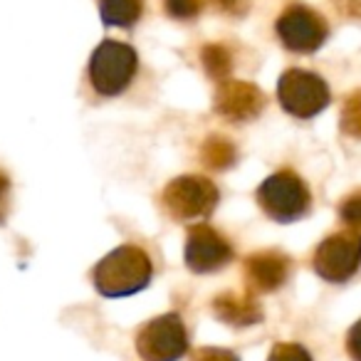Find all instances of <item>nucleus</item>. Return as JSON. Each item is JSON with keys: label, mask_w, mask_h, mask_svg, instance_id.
Wrapping results in <instances>:
<instances>
[{"label": "nucleus", "mask_w": 361, "mask_h": 361, "mask_svg": "<svg viewBox=\"0 0 361 361\" xmlns=\"http://www.w3.org/2000/svg\"><path fill=\"white\" fill-rule=\"evenodd\" d=\"M213 312L221 322L231 326H252L262 319V310L252 295L243 292H223L213 300Z\"/></svg>", "instance_id": "obj_12"}, {"label": "nucleus", "mask_w": 361, "mask_h": 361, "mask_svg": "<svg viewBox=\"0 0 361 361\" xmlns=\"http://www.w3.org/2000/svg\"><path fill=\"white\" fill-rule=\"evenodd\" d=\"M8 191H11V180H8L6 173H0V221L6 216V198H8Z\"/></svg>", "instance_id": "obj_22"}, {"label": "nucleus", "mask_w": 361, "mask_h": 361, "mask_svg": "<svg viewBox=\"0 0 361 361\" xmlns=\"http://www.w3.org/2000/svg\"><path fill=\"white\" fill-rule=\"evenodd\" d=\"M341 218H344L346 223H349L351 228L359 226V216H361V208H359V196H351L349 201L344 203V206L339 208Z\"/></svg>", "instance_id": "obj_21"}, {"label": "nucleus", "mask_w": 361, "mask_h": 361, "mask_svg": "<svg viewBox=\"0 0 361 361\" xmlns=\"http://www.w3.org/2000/svg\"><path fill=\"white\" fill-rule=\"evenodd\" d=\"M193 361H240L233 351L216 349V346H203L193 354Z\"/></svg>", "instance_id": "obj_20"}, {"label": "nucleus", "mask_w": 361, "mask_h": 361, "mask_svg": "<svg viewBox=\"0 0 361 361\" xmlns=\"http://www.w3.org/2000/svg\"><path fill=\"white\" fill-rule=\"evenodd\" d=\"M359 94H351V99L344 106V116H341V129L349 136H359Z\"/></svg>", "instance_id": "obj_18"}, {"label": "nucleus", "mask_w": 361, "mask_h": 361, "mask_svg": "<svg viewBox=\"0 0 361 361\" xmlns=\"http://www.w3.org/2000/svg\"><path fill=\"white\" fill-rule=\"evenodd\" d=\"M144 13V0H99L102 23L109 27H131Z\"/></svg>", "instance_id": "obj_13"}, {"label": "nucleus", "mask_w": 361, "mask_h": 361, "mask_svg": "<svg viewBox=\"0 0 361 361\" xmlns=\"http://www.w3.org/2000/svg\"><path fill=\"white\" fill-rule=\"evenodd\" d=\"M356 334H359V326L351 329V336H349V349H351V356L359 361V349H356Z\"/></svg>", "instance_id": "obj_23"}, {"label": "nucleus", "mask_w": 361, "mask_h": 361, "mask_svg": "<svg viewBox=\"0 0 361 361\" xmlns=\"http://www.w3.org/2000/svg\"><path fill=\"white\" fill-rule=\"evenodd\" d=\"M188 349L186 324L176 312L161 314L141 326L136 351L144 361H178Z\"/></svg>", "instance_id": "obj_6"}, {"label": "nucleus", "mask_w": 361, "mask_h": 361, "mask_svg": "<svg viewBox=\"0 0 361 361\" xmlns=\"http://www.w3.org/2000/svg\"><path fill=\"white\" fill-rule=\"evenodd\" d=\"M211 3L218 13L231 18H243L250 11V0H211Z\"/></svg>", "instance_id": "obj_19"}, {"label": "nucleus", "mask_w": 361, "mask_h": 361, "mask_svg": "<svg viewBox=\"0 0 361 361\" xmlns=\"http://www.w3.org/2000/svg\"><path fill=\"white\" fill-rule=\"evenodd\" d=\"M139 67V57L131 45L104 40L90 60V82L97 94L116 97L131 85Z\"/></svg>", "instance_id": "obj_3"}, {"label": "nucleus", "mask_w": 361, "mask_h": 361, "mask_svg": "<svg viewBox=\"0 0 361 361\" xmlns=\"http://www.w3.org/2000/svg\"><path fill=\"white\" fill-rule=\"evenodd\" d=\"M221 191L206 176H178L164 188L161 203L176 221H196L216 211Z\"/></svg>", "instance_id": "obj_4"}, {"label": "nucleus", "mask_w": 361, "mask_h": 361, "mask_svg": "<svg viewBox=\"0 0 361 361\" xmlns=\"http://www.w3.org/2000/svg\"><path fill=\"white\" fill-rule=\"evenodd\" d=\"M235 156H238L235 146H233L228 139H223V136H218V134H213L201 149V161L206 166H211V169H216V171L233 166V164H235Z\"/></svg>", "instance_id": "obj_15"}, {"label": "nucleus", "mask_w": 361, "mask_h": 361, "mask_svg": "<svg viewBox=\"0 0 361 361\" xmlns=\"http://www.w3.org/2000/svg\"><path fill=\"white\" fill-rule=\"evenodd\" d=\"M201 65L208 72L211 80H216L218 85L226 80H231L233 72V57L231 50L226 45H206L201 52Z\"/></svg>", "instance_id": "obj_14"}, {"label": "nucleus", "mask_w": 361, "mask_h": 361, "mask_svg": "<svg viewBox=\"0 0 361 361\" xmlns=\"http://www.w3.org/2000/svg\"><path fill=\"white\" fill-rule=\"evenodd\" d=\"M277 99L287 114L297 119H312L329 106L331 92L326 82L314 72L287 70L277 82Z\"/></svg>", "instance_id": "obj_5"}, {"label": "nucleus", "mask_w": 361, "mask_h": 361, "mask_svg": "<svg viewBox=\"0 0 361 361\" xmlns=\"http://www.w3.org/2000/svg\"><path fill=\"white\" fill-rule=\"evenodd\" d=\"M164 6L173 20H196L206 0H164Z\"/></svg>", "instance_id": "obj_16"}, {"label": "nucleus", "mask_w": 361, "mask_h": 361, "mask_svg": "<svg viewBox=\"0 0 361 361\" xmlns=\"http://www.w3.org/2000/svg\"><path fill=\"white\" fill-rule=\"evenodd\" d=\"M154 267L141 247L121 245L104 255L94 267V287L104 297H129L151 282Z\"/></svg>", "instance_id": "obj_1"}, {"label": "nucleus", "mask_w": 361, "mask_h": 361, "mask_svg": "<svg viewBox=\"0 0 361 361\" xmlns=\"http://www.w3.org/2000/svg\"><path fill=\"white\" fill-rule=\"evenodd\" d=\"M183 257H186L188 270L198 275H211V272L223 270L233 260V247L211 226H193L188 231Z\"/></svg>", "instance_id": "obj_9"}, {"label": "nucleus", "mask_w": 361, "mask_h": 361, "mask_svg": "<svg viewBox=\"0 0 361 361\" xmlns=\"http://www.w3.org/2000/svg\"><path fill=\"white\" fill-rule=\"evenodd\" d=\"M260 208L277 223H292L307 216L312 206V196L307 183L295 171H277L262 180L257 188Z\"/></svg>", "instance_id": "obj_2"}, {"label": "nucleus", "mask_w": 361, "mask_h": 361, "mask_svg": "<svg viewBox=\"0 0 361 361\" xmlns=\"http://www.w3.org/2000/svg\"><path fill=\"white\" fill-rule=\"evenodd\" d=\"M314 270L326 282H346L359 270V238L354 233H336L319 243L314 252Z\"/></svg>", "instance_id": "obj_8"}, {"label": "nucleus", "mask_w": 361, "mask_h": 361, "mask_svg": "<svg viewBox=\"0 0 361 361\" xmlns=\"http://www.w3.org/2000/svg\"><path fill=\"white\" fill-rule=\"evenodd\" d=\"M265 104L267 99L260 87H255L252 82H240V80L221 82L216 90V99H213L216 114L233 121V124L252 121L255 116H260Z\"/></svg>", "instance_id": "obj_10"}, {"label": "nucleus", "mask_w": 361, "mask_h": 361, "mask_svg": "<svg viewBox=\"0 0 361 361\" xmlns=\"http://www.w3.org/2000/svg\"><path fill=\"white\" fill-rule=\"evenodd\" d=\"M277 37L292 52H314L329 37L326 20L307 6H292L277 18Z\"/></svg>", "instance_id": "obj_7"}, {"label": "nucleus", "mask_w": 361, "mask_h": 361, "mask_svg": "<svg viewBox=\"0 0 361 361\" xmlns=\"http://www.w3.org/2000/svg\"><path fill=\"white\" fill-rule=\"evenodd\" d=\"M267 361H312V359L305 346L285 341V344H275V349L270 351V359Z\"/></svg>", "instance_id": "obj_17"}, {"label": "nucleus", "mask_w": 361, "mask_h": 361, "mask_svg": "<svg viewBox=\"0 0 361 361\" xmlns=\"http://www.w3.org/2000/svg\"><path fill=\"white\" fill-rule=\"evenodd\" d=\"M290 257L280 250H260L252 252L245 260V282L252 292H275L277 287L285 285L290 275Z\"/></svg>", "instance_id": "obj_11"}]
</instances>
